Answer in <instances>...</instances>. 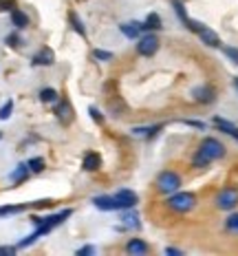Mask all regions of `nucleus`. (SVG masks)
Listing matches in <instances>:
<instances>
[{
    "label": "nucleus",
    "mask_w": 238,
    "mask_h": 256,
    "mask_svg": "<svg viewBox=\"0 0 238 256\" xmlns=\"http://www.w3.org/2000/svg\"><path fill=\"white\" fill-rule=\"evenodd\" d=\"M221 157H225V146L216 140V137H205V140L199 144V150L194 154L192 164H194V168H205Z\"/></svg>",
    "instance_id": "nucleus-1"
},
{
    "label": "nucleus",
    "mask_w": 238,
    "mask_h": 256,
    "mask_svg": "<svg viewBox=\"0 0 238 256\" xmlns=\"http://www.w3.org/2000/svg\"><path fill=\"white\" fill-rule=\"evenodd\" d=\"M166 206L170 208L172 212H179V214H183V212H190L194 210V206H197V196L192 194V192H172L170 196H168Z\"/></svg>",
    "instance_id": "nucleus-2"
},
{
    "label": "nucleus",
    "mask_w": 238,
    "mask_h": 256,
    "mask_svg": "<svg viewBox=\"0 0 238 256\" xmlns=\"http://www.w3.org/2000/svg\"><path fill=\"white\" fill-rule=\"evenodd\" d=\"M71 214H73V210H71V208H66V210L57 212V214H51V216H46V218H38V216H33V223H35V228H38L35 232H38L40 236H42V234H49V232L53 230V228H57L62 221H66V218L71 216Z\"/></svg>",
    "instance_id": "nucleus-3"
},
{
    "label": "nucleus",
    "mask_w": 238,
    "mask_h": 256,
    "mask_svg": "<svg viewBox=\"0 0 238 256\" xmlns=\"http://www.w3.org/2000/svg\"><path fill=\"white\" fill-rule=\"evenodd\" d=\"M179 188H181V177H179L177 172H172V170H163V172H159L157 190L161 192V194H172V192H177Z\"/></svg>",
    "instance_id": "nucleus-4"
},
{
    "label": "nucleus",
    "mask_w": 238,
    "mask_h": 256,
    "mask_svg": "<svg viewBox=\"0 0 238 256\" xmlns=\"http://www.w3.org/2000/svg\"><path fill=\"white\" fill-rule=\"evenodd\" d=\"M238 206V188L230 186V188H223L216 194V208L219 210H234Z\"/></svg>",
    "instance_id": "nucleus-5"
},
{
    "label": "nucleus",
    "mask_w": 238,
    "mask_h": 256,
    "mask_svg": "<svg viewBox=\"0 0 238 256\" xmlns=\"http://www.w3.org/2000/svg\"><path fill=\"white\" fill-rule=\"evenodd\" d=\"M159 51V38L155 34H148L144 38H137V53L144 58H150Z\"/></svg>",
    "instance_id": "nucleus-6"
},
{
    "label": "nucleus",
    "mask_w": 238,
    "mask_h": 256,
    "mask_svg": "<svg viewBox=\"0 0 238 256\" xmlns=\"http://www.w3.org/2000/svg\"><path fill=\"white\" fill-rule=\"evenodd\" d=\"M192 98H194V102H199V104H212L216 100V90L208 86V84H201V86L192 88Z\"/></svg>",
    "instance_id": "nucleus-7"
},
{
    "label": "nucleus",
    "mask_w": 238,
    "mask_h": 256,
    "mask_svg": "<svg viewBox=\"0 0 238 256\" xmlns=\"http://www.w3.org/2000/svg\"><path fill=\"white\" fill-rule=\"evenodd\" d=\"M115 199H117L119 210H130V208H135V206H137L139 196H137L132 190H128V188H121L117 194H115Z\"/></svg>",
    "instance_id": "nucleus-8"
},
{
    "label": "nucleus",
    "mask_w": 238,
    "mask_h": 256,
    "mask_svg": "<svg viewBox=\"0 0 238 256\" xmlns=\"http://www.w3.org/2000/svg\"><path fill=\"white\" fill-rule=\"evenodd\" d=\"M53 62H55V53H53L49 46H42V49L31 58V64H33V66H49Z\"/></svg>",
    "instance_id": "nucleus-9"
},
{
    "label": "nucleus",
    "mask_w": 238,
    "mask_h": 256,
    "mask_svg": "<svg viewBox=\"0 0 238 256\" xmlns=\"http://www.w3.org/2000/svg\"><path fill=\"white\" fill-rule=\"evenodd\" d=\"M55 115H57V120L62 122V124H71L73 122V108H71V104L68 102H57L55 104Z\"/></svg>",
    "instance_id": "nucleus-10"
},
{
    "label": "nucleus",
    "mask_w": 238,
    "mask_h": 256,
    "mask_svg": "<svg viewBox=\"0 0 238 256\" xmlns=\"http://www.w3.org/2000/svg\"><path fill=\"white\" fill-rule=\"evenodd\" d=\"M126 252L130 256H144V254H148V243L141 241V238H130V241L126 243Z\"/></svg>",
    "instance_id": "nucleus-11"
},
{
    "label": "nucleus",
    "mask_w": 238,
    "mask_h": 256,
    "mask_svg": "<svg viewBox=\"0 0 238 256\" xmlns=\"http://www.w3.org/2000/svg\"><path fill=\"white\" fill-rule=\"evenodd\" d=\"M93 204H95V208H99V210H104V212L119 210L117 199H115V196H106V194H104V196H95Z\"/></svg>",
    "instance_id": "nucleus-12"
},
{
    "label": "nucleus",
    "mask_w": 238,
    "mask_h": 256,
    "mask_svg": "<svg viewBox=\"0 0 238 256\" xmlns=\"http://www.w3.org/2000/svg\"><path fill=\"white\" fill-rule=\"evenodd\" d=\"M99 166H102V159H99V154L97 152H86L84 154V159H82V168L86 170V172H95Z\"/></svg>",
    "instance_id": "nucleus-13"
},
{
    "label": "nucleus",
    "mask_w": 238,
    "mask_h": 256,
    "mask_svg": "<svg viewBox=\"0 0 238 256\" xmlns=\"http://www.w3.org/2000/svg\"><path fill=\"white\" fill-rule=\"evenodd\" d=\"M199 38L203 40V44H208V46H221V38L214 34V31L210 29V26H201V31H199Z\"/></svg>",
    "instance_id": "nucleus-14"
},
{
    "label": "nucleus",
    "mask_w": 238,
    "mask_h": 256,
    "mask_svg": "<svg viewBox=\"0 0 238 256\" xmlns=\"http://www.w3.org/2000/svg\"><path fill=\"white\" fill-rule=\"evenodd\" d=\"M119 29H121V34H124L126 38L137 40L139 38V34L144 31V26H141V22H126V24H121Z\"/></svg>",
    "instance_id": "nucleus-15"
},
{
    "label": "nucleus",
    "mask_w": 238,
    "mask_h": 256,
    "mask_svg": "<svg viewBox=\"0 0 238 256\" xmlns=\"http://www.w3.org/2000/svg\"><path fill=\"white\" fill-rule=\"evenodd\" d=\"M141 26H144V31H159V29L163 26V22H161V16L155 14V12L148 14V16H146V20L141 22Z\"/></svg>",
    "instance_id": "nucleus-16"
},
{
    "label": "nucleus",
    "mask_w": 238,
    "mask_h": 256,
    "mask_svg": "<svg viewBox=\"0 0 238 256\" xmlns=\"http://www.w3.org/2000/svg\"><path fill=\"white\" fill-rule=\"evenodd\" d=\"M121 221H124L126 228H137V230L141 228L139 214H137V212H132V208H130V210H124V212H121Z\"/></svg>",
    "instance_id": "nucleus-17"
},
{
    "label": "nucleus",
    "mask_w": 238,
    "mask_h": 256,
    "mask_svg": "<svg viewBox=\"0 0 238 256\" xmlns=\"http://www.w3.org/2000/svg\"><path fill=\"white\" fill-rule=\"evenodd\" d=\"M11 22L15 29H24V26H29V18H26L24 12H20V9H11Z\"/></svg>",
    "instance_id": "nucleus-18"
},
{
    "label": "nucleus",
    "mask_w": 238,
    "mask_h": 256,
    "mask_svg": "<svg viewBox=\"0 0 238 256\" xmlns=\"http://www.w3.org/2000/svg\"><path fill=\"white\" fill-rule=\"evenodd\" d=\"M40 102L42 104H57L60 102V95H57V90L55 88H42L40 90Z\"/></svg>",
    "instance_id": "nucleus-19"
},
{
    "label": "nucleus",
    "mask_w": 238,
    "mask_h": 256,
    "mask_svg": "<svg viewBox=\"0 0 238 256\" xmlns=\"http://www.w3.org/2000/svg\"><path fill=\"white\" fill-rule=\"evenodd\" d=\"M29 172H31L29 166H26V164H20V166L9 174V179H11L13 184H22V181H26V177H29Z\"/></svg>",
    "instance_id": "nucleus-20"
},
{
    "label": "nucleus",
    "mask_w": 238,
    "mask_h": 256,
    "mask_svg": "<svg viewBox=\"0 0 238 256\" xmlns=\"http://www.w3.org/2000/svg\"><path fill=\"white\" fill-rule=\"evenodd\" d=\"M161 130V126H139V128H132V135L135 137H155L157 132Z\"/></svg>",
    "instance_id": "nucleus-21"
},
{
    "label": "nucleus",
    "mask_w": 238,
    "mask_h": 256,
    "mask_svg": "<svg viewBox=\"0 0 238 256\" xmlns=\"http://www.w3.org/2000/svg\"><path fill=\"white\" fill-rule=\"evenodd\" d=\"M68 20H71L73 29H75L79 36H84V38H86V26H84V22L79 20V16H77L75 12H68Z\"/></svg>",
    "instance_id": "nucleus-22"
},
{
    "label": "nucleus",
    "mask_w": 238,
    "mask_h": 256,
    "mask_svg": "<svg viewBox=\"0 0 238 256\" xmlns=\"http://www.w3.org/2000/svg\"><path fill=\"white\" fill-rule=\"evenodd\" d=\"M214 126L219 128V130H223V132H227V135H234V130H236V126L232 124V122H227V120H223V117H214Z\"/></svg>",
    "instance_id": "nucleus-23"
},
{
    "label": "nucleus",
    "mask_w": 238,
    "mask_h": 256,
    "mask_svg": "<svg viewBox=\"0 0 238 256\" xmlns=\"http://www.w3.org/2000/svg\"><path fill=\"white\" fill-rule=\"evenodd\" d=\"M26 208H31V204H22V206H2V208H0V216L18 214V212H24Z\"/></svg>",
    "instance_id": "nucleus-24"
},
{
    "label": "nucleus",
    "mask_w": 238,
    "mask_h": 256,
    "mask_svg": "<svg viewBox=\"0 0 238 256\" xmlns=\"http://www.w3.org/2000/svg\"><path fill=\"white\" fill-rule=\"evenodd\" d=\"M225 230L232 234H238V212L236 214H230L225 218Z\"/></svg>",
    "instance_id": "nucleus-25"
},
{
    "label": "nucleus",
    "mask_w": 238,
    "mask_h": 256,
    "mask_svg": "<svg viewBox=\"0 0 238 256\" xmlns=\"http://www.w3.org/2000/svg\"><path fill=\"white\" fill-rule=\"evenodd\" d=\"M26 166H29L31 172H42V170H44V159H42V157H33V159H29V162H26Z\"/></svg>",
    "instance_id": "nucleus-26"
},
{
    "label": "nucleus",
    "mask_w": 238,
    "mask_h": 256,
    "mask_svg": "<svg viewBox=\"0 0 238 256\" xmlns=\"http://www.w3.org/2000/svg\"><path fill=\"white\" fill-rule=\"evenodd\" d=\"M172 7H174V12H177V16H179V18H181V22L185 24V22H188V14H185V7H183V2H181V0H172Z\"/></svg>",
    "instance_id": "nucleus-27"
},
{
    "label": "nucleus",
    "mask_w": 238,
    "mask_h": 256,
    "mask_svg": "<svg viewBox=\"0 0 238 256\" xmlns=\"http://www.w3.org/2000/svg\"><path fill=\"white\" fill-rule=\"evenodd\" d=\"M93 58H95V60H99V62H108V60H113V53L104 51V49H95L93 51Z\"/></svg>",
    "instance_id": "nucleus-28"
},
{
    "label": "nucleus",
    "mask_w": 238,
    "mask_h": 256,
    "mask_svg": "<svg viewBox=\"0 0 238 256\" xmlns=\"http://www.w3.org/2000/svg\"><path fill=\"white\" fill-rule=\"evenodd\" d=\"M11 110H13V100H9V102H4L2 108H0V120H9Z\"/></svg>",
    "instance_id": "nucleus-29"
},
{
    "label": "nucleus",
    "mask_w": 238,
    "mask_h": 256,
    "mask_svg": "<svg viewBox=\"0 0 238 256\" xmlns=\"http://www.w3.org/2000/svg\"><path fill=\"white\" fill-rule=\"evenodd\" d=\"M223 51H225V56L230 58L232 62L238 64V49H236V46H223Z\"/></svg>",
    "instance_id": "nucleus-30"
},
{
    "label": "nucleus",
    "mask_w": 238,
    "mask_h": 256,
    "mask_svg": "<svg viewBox=\"0 0 238 256\" xmlns=\"http://www.w3.org/2000/svg\"><path fill=\"white\" fill-rule=\"evenodd\" d=\"M88 113H91V117H93L95 122H97V124H102V122H104V115L99 113V108H95V106H91V108H88Z\"/></svg>",
    "instance_id": "nucleus-31"
},
{
    "label": "nucleus",
    "mask_w": 238,
    "mask_h": 256,
    "mask_svg": "<svg viewBox=\"0 0 238 256\" xmlns=\"http://www.w3.org/2000/svg\"><path fill=\"white\" fill-rule=\"evenodd\" d=\"M11 9H13L11 0H0V12H11Z\"/></svg>",
    "instance_id": "nucleus-32"
},
{
    "label": "nucleus",
    "mask_w": 238,
    "mask_h": 256,
    "mask_svg": "<svg viewBox=\"0 0 238 256\" xmlns=\"http://www.w3.org/2000/svg\"><path fill=\"white\" fill-rule=\"evenodd\" d=\"M88 254H95V248H91V245H86V248H79V250H77V256H88Z\"/></svg>",
    "instance_id": "nucleus-33"
},
{
    "label": "nucleus",
    "mask_w": 238,
    "mask_h": 256,
    "mask_svg": "<svg viewBox=\"0 0 238 256\" xmlns=\"http://www.w3.org/2000/svg\"><path fill=\"white\" fill-rule=\"evenodd\" d=\"M7 44H9V46H20V38H18L15 34L7 36Z\"/></svg>",
    "instance_id": "nucleus-34"
},
{
    "label": "nucleus",
    "mask_w": 238,
    "mask_h": 256,
    "mask_svg": "<svg viewBox=\"0 0 238 256\" xmlns=\"http://www.w3.org/2000/svg\"><path fill=\"white\" fill-rule=\"evenodd\" d=\"M183 124H188V126H194V128H199V130H203V128H205V124H203V122H194V120H185Z\"/></svg>",
    "instance_id": "nucleus-35"
},
{
    "label": "nucleus",
    "mask_w": 238,
    "mask_h": 256,
    "mask_svg": "<svg viewBox=\"0 0 238 256\" xmlns=\"http://www.w3.org/2000/svg\"><path fill=\"white\" fill-rule=\"evenodd\" d=\"M15 250H18V248H0V254H9V256H11V254H15Z\"/></svg>",
    "instance_id": "nucleus-36"
},
{
    "label": "nucleus",
    "mask_w": 238,
    "mask_h": 256,
    "mask_svg": "<svg viewBox=\"0 0 238 256\" xmlns=\"http://www.w3.org/2000/svg\"><path fill=\"white\" fill-rule=\"evenodd\" d=\"M166 254H168V256H181V250H174V248H168V250H166Z\"/></svg>",
    "instance_id": "nucleus-37"
},
{
    "label": "nucleus",
    "mask_w": 238,
    "mask_h": 256,
    "mask_svg": "<svg viewBox=\"0 0 238 256\" xmlns=\"http://www.w3.org/2000/svg\"><path fill=\"white\" fill-rule=\"evenodd\" d=\"M232 137H234V140L238 142V128H236V130H234V135H232Z\"/></svg>",
    "instance_id": "nucleus-38"
},
{
    "label": "nucleus",
    "mask_w": 238,
    "mask_h": 256,
    "mask_svg": "<svg viewBox=\"0 0 238 256\" xmlns=\"http://www.w3.org/2000/svg\"><path fill=\"white\" fill-rule=\"evenodd\" d=\"M234 84H236V88H238V78H234Z\"/></svg>",
    "instance_id": "nucleus-39"
},
{
    "label": "nucleus",
    "mask_w": 238,
    "mask_h": 256,
    "mask_svg": "<svg viewBox=\"0 0 238 256\" xmlns=\"http://www.w3.org/2000/svg\"><path fill=\"white\" fill-rule=\"evenodd\" d=\"M0 137H2V132H0Z\"/></svg>",
    "instance_id": "nucleus-40"
}]
</instances>
